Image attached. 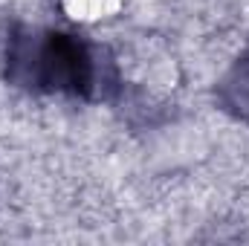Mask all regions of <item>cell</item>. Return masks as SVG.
<instances>
[{
	"label": "cell",
	"instance_id": "6da1fadb",
	"mask_svg": "<svg viewBox=\"0 0 249 246\" xmlns=\"http://www.w3.org/2000/svg\"><path fill=\"white\" fill-rule=\"evenodd\" d=\"M6 81L29 93H64L87 102H107L119 93L113 58L61 29L15 26L6 41Z\"/></svg>",
	"mask_w": 249,
	"mask_h": 246
},
{
	"label": "cell",
	"instance_id": "7a4b0ae2",
	"mask_svg": "<svg viewBox=\"0 0 249 246\" xmlns=\"http://www.w3.org/2000/svg\"><path fill=\"white\" fill-rule=\"evenodd\" d=\"M214 99L220 110L249 124V50L232 64L214 84Z\"/></svg>",
	"mask_w": 249,
	"mask_h": 246
}]
</instances>
